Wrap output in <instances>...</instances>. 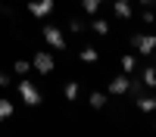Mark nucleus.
Masks as SVG:
<instances>
[{
	"label": "nucleus",
	"mask_w": 156,
	"mask_h": 137,
	"mask_svg": "<svg viewBox=\"0 0 156 137\" xmlns=\"http://www.w3.org/2000/svg\"><path fill=\"white\" fill-rule=\"evenodd\" d=\"M69 31H72V34H84V22H81V19H72V22H69Z\"/></svg>",
	"instance_id": "18"
},
{
	"label": "nucleus",
	"mask_w": 156,
	"mask_h": 137,
	"mask_svg": "<svg viewBox=\"0 0 156 137\" xmlns=\"http://www.w3.org/2000/svg\"><path fill=\"white\" fill-rule=\"evenodd\" d=\"M78 6H81V9L87 12V16H90V19H94V16H97V12H100L103 6H106V0H81V3H78Z\"/></svg>",
	"instance_id": "14"
},
{
	"label": "nucleus",
	"mask_w": 156,
	"mask_h": 137,
	"mask_svg": "<svg viewBox=\"0 0 156 137\" xmlns=\"http://www.w3.org/2000/svg\"><path fill=\"white\" fill-rule=\"evenodd\" d=\"M9 84H12V78H9V72H0V87H3V91H6Z\"/></svg>",
	"instance_id": "19"
},
{
	"label": "nucleus",
	"mask_w": 156,
	"mask_h": 137,
	"mask_svg": "<svg viewBox=\"0 0 156 137\" xmlns=\"http://www.w3.org/2000/svg\"><path fill=\"white\" fill-rule=\"evenodd\" d=\"M119 66H122L125 75H137V56L134 53H122L119 56Z\"/></svg>",
	"instance_id": "11"
},
{
	"label": "nucleus",
	"mask_w": 156,
	"mask_h": 137,
	"mask_svg": "<svg viewBox=\"0 0 156 137\" xmlns=\"http://www.w3.org/2000/svg\"><path fill=\"white\" fill-rule=\"evenodd\" d=\"M31 69H37L41 75H50L56 69V59H53V53L50 50H37V53L31 56Z\"/></svg>",
	"instance_id": "3"
},
{
	"label": "nucleus",
	"mask_w": 156,
	"mask_h": 137,
	"mask_svg": "<svg viewBox=\"0 0 156 137\" xmlns=\"http://www.w3.org/2000/svg\"><path fill=\"white\" fill-rule=\"evenodd\" d=\"M112 16H115V19H122V22H128V19L134 16L131 0H112Z\"/></svg>",
	"instance_id": "7"
},
{
	"label": "nucleus",
	"mask_w": 156,
	"mask_h": 137,
	"mask_svg": "<svg viewBox=\"0 0 156 137\" xmlns=\"http://www.w3.org/2000/svg\"><path fill=\"white\" fill-rule=\"evenodd\" d=\"M53 3L56 0H28V16L31 19H47L53 12Z\"/></svg>",
	"instance_id": "5"
},
{
	"label": "nucleus",
	"mask_w": 156,
	"mask_h": 137,
	"mask_svg": "<svg viewBox=\"0 0 156 137\" xmlns=\"http://www.w3.org/2000/svg\"><path fill=\"white\" fill-rule=\"evenodd\" d=\"M137 81L144 84L147 91H153V87H156V72H153V66H144V69H140V78H137Z\"/></svg>",
	"instance_id": "13"
},
{
	"label": "nucleus",
	"mask_w": 156,
	"mask_h": 137,
	"mask_svg": "<svg viewBox=\"0 0 156 137\" xmlns=\"http://www.w3.org/2000/svg\"><path fill=\"white\" fill-rule=\"evenodd\" d=\"M12 112H16V106H12V100H9V97H0V122L12 118Z\"/></svg>",
	"instance_id": "15"
},
{
	"label": "nucleus",
	"mask_w": 156,
	"mask_h": 137,
	"mask_svg": "<svg viewBox=\"0 0 156 137\" xmlns=\"http://www.w3.org/2000/svg\"><path fill=\"white\" fill-rule=\"evenodd\" d=\"M41 37L53 47V50H66L69 47V41H66V34H62V28H56V25H47V28L41 31Z\"/></svg>",
	"instance_id": "4"
},
{
	"label": "nucleus",
	"mask_w": 156,
	"mask_h": 137,
	"mask_svg": "<svg viewBox=\"0 0 156 137\" xmlns=\"http://www.w3.org/2000/svg\"><path fill=\"white\" fill-rule=\"evenodd\" d=\"M144 25H153V9H144Z\"/></svg>",
	"instance_id": "20"
},
{
	"label": "nucleus",
	"mask_w": 156,
	"mask_h": 137,
	"mask_svg": "<svg viewBox=\"0 0 156 137\" xmlns=\"http://www.w3.org/2000/svg\"><path fill=\"white\" fill-rule=\"evenodd\" d=\"M78 59H81L84 66H94V62L100 59V53H97V47H84L81 53H78Z\"/></svg>",
	"instance_id": "16"
},
{
	"label": "nucleus",
	"mask_w": 156,
	"mask_h": 137,
	"mask_svg": "<svg viewBox=\"0 0 156 137\" xmlns=\"http://www.w3.org/2000/svg\"><path fill=\"white\" fill-rule=\"evenodd\" d=\"M131 47L137 50L140 56H153V50H156V37H153L150 31H137V34H131Z\"/></svg>",
	"instance_id": "2"
},
{
	"label": "nucleus",
	"mask_w": 156,
	"mask_h": 137,
	"mask_svg": "<svg viewBox=\"0 0 156 137\" xmlns=\"http://www.w3.org/2000/svg\"><path fill=\"white\" fill-rule=\"evenodd\" d=\"M12 72H16L19 78H25V75L31 72V62H28V59H16V62H12Z\"/></svg>",
	"instance_id": "17"
},
{
	"label": "nucleus",
	"mask_w": 156,
	"mask_h": 137,
	"mask_svg": "<svg viewBox=\"0 0 156 137\" xmlns=\"http://www.w3.org/2000/svg\"><path fill=\"white\" fill-rule=\"evenodd\" d=\"M134 106H137V112L150 115V112L156 109V97H153V94H137V97H134Z\"/></svg>",
	"instance_id": "8"
},
{
	"label": "nucleus",
	"mask_w": 156,
	"mask_h": 137,
	"mask_svg": "<svg viewBox=\"0 0 156 137\" xmlns=\"http://www.w3.org/2000/svg\"><path fill=\"white\" fill-rule=\"evenodd\" d=\"M78 91H81L78 78H69L66 84H62V97H66V103H75V100H78Z\"/></svg>",
	"instance_id": "10"
},
{
	"label": "nucleus",
	"mask_w": 156,
	"mask_h": 137,
	"mask_svg": "<svg viewBox=\"0 0 156 137\" xmlns=\"http://www.w3.org/2000/svg\"><path fill=\"white\" fill-rule=\"evenodd\" d=\"M19 97H22V103H25V106H31V109H37V106L44 103V97H41V91H37V84L28 81V78H22V81H19Z\"/></svg>",
	"instance_id": "1"
},
{
	"label": "nucleus",
	"mask_w": 156,
	"mask_h": 137,
	"mask_svg": "<svg viewBox=\"0 0 156 137\" xmlns=\"http://www.w3.org/2000/svg\"><path fill=\"white\" fill-rule=\"evenodd\" d=\"M128 81H131V75H112V81H109V87H106V94H112V97H122V94H128Z\"/></svg>",
	"instance_id": "6"
},
{
	"label": "nucleus",
	"mask_w": 156,
	"mask_h": 137,
	"mask_svg": "<svg viewBox=\"0 0 156 137\" xmlns=\"http://www.w3.org/2000/svg\"><path fill=\"white\" fill-rule=\"evenodd\" d=\"M109 28H112V25H109V19H100V16H94V19H90V31H94L97 37H106V34H109Z\"/></svg>",
	"instance_id": "12"
},
{
	"label": "nucleus",
	"mask_w": 156,
	"mask_h": 137,
	"mask_svg": "<svg viewBox=\"0 0 156 137\" xmlns=\"http://www.w3.org/2000/svg\"><path fill=\"white\" fill-rule=\"evenodd\" d=\"M106 103H109V94H103V91H94L87 97V106L94 109V112H100V109H106Z\"/></svg>",
	"instance_id": "9"
},
{
	"label": "nucleus",
	"mask_w": 156,
	"mask_h": 137,
	"mask_svg": "<svg viewBox=\"0 0 156 137\" xmlns=\"http://www.w3.org/2000/svg\"><path fill=\"white\" fill-rule=\"evenodd\" d=\"M140 6H147V9H150V6H153V0H140Z\"/></svg>",
	"instance_id": "21"
}]
</instances>
